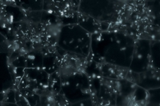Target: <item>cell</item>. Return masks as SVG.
I'll return each instance as SVG.
<instances>
[{
  "label": "cell",
  "instance_id": "obj_1",
  "mask_svg": "<svg viewBox=\"0 0 160 106\" xmlns=\"http://www.w3.org/2000/svg\"><path fill=\"white\" fill-rule=\"evenodd\" d=\"M150 44L149 40L143 39L138 40L135 44L131 64L133 65V67L130 69L132 71L141 73L149 69V66L151 62Z\"/></svg>",
  "mask_w": 160,
  "mask_h": 106
}]
</instances>
